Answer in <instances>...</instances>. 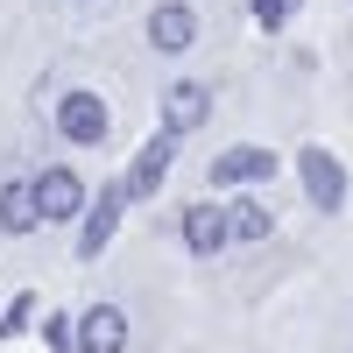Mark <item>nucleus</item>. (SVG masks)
<instances>
[{"instance_id": "nucleus-1", "label": "nucleus", "mask_w": 353, "mask_h": 353, "mask_svg": "<svg viewBox=\"0 0 353 353\" xmlns=\"http://www.w3.org/2000/svg\"><path fill=\"white\" fill-rule=\"evenodd\" d=\"M57 134L71 141V149H99V141L113 134V113L99 92H64L57 99Z\"/></svg>"}, {"instance_id": "nucleus-2", "label": "nucleus", "mask_w": 353, "mask_h": 353, "mask_svg": "<svg viewBox=\"0 0 353 353\" xmlns=\"http://www.w3.org/2000/svg\"><path fill=\"white\" fill-rule=\"evenodd\" d=\"M121 205H134V198H128V176H121V184H106L92 205H85V219H78V261H99V254H106V241L121 233Z\"/></svg>"}, {"instance_id": "nucleus-3", "label": "nucleus", "mask_w": 353, "mask_h": 353, "mask_svg": "<svg viewBox=\"0 0 353 353\" xmlns=\"http://www.w3.org/2000/svg\"><path fill=\"white\" fill-rule=\"evenodd\" d=\"M36 184V205H43V219H85V176L78 170H64V163H50L43 176H28Z\"/></svg>"}, {"instance_id": "nucleus-4", "label": "nucleus", "mask_w": 353, "mask_h": 353, "mask_svg": "<svg viewBox=\"0 0 353 353\" xmlns=\"http://www.w3.org/2000/svg\"><path fill=\"white\" fill-rule=\"evenodd\" d=\"M226 241H233V205H212V198H205V205H184V248H191L198 261H212Z\"/></svg>"}, {"instance_id": "nucleus-5", "label": "nucleus", "mask_w": 353, "mask_h": 353, "mask_svg": "<svg viewBox=\"0 0 353 353\" xmlns=\"http://www.w3.org/2000/svg\"><path fill=\"white\" fill-rule=\"evenodd\" d=\"M78 353H128V311L121 304H85L78 311Z\"/></svg>"}, {"instance_id": "nucleus-6", "label": "nucleus", "mask_w": 353, "mask_h": 353, "mask_svg": "<svg viewBox=\"0 0 353 353\" xmlns=\"http://www.w3.org/2000/svg\"><path fill=\"white\" fill-rule=\"evenodd\" d=\"M297 170H304V191H311L318 212H339V205H346V170H339V156H332V149H304V156H297Z\"/></svg>"}, {"instance_id": "nucleus-7", "label": "nucleus", "mask_w": 353, "mask_h": 353, "mask_svg": "<svg viewBox=\"0 0 353 353\" xmlns=\"http://www.w3.org/2000/svg\"><path fill=\"white\" fill-rule=\"evenodd\" d=\"M212 121V85H198V78H176L170 92H163V128L170 134H191Z\"/></svg>"}, {"instance_id": "nucleus-8", "label": "nucleus", "mask_w": 353, "mask_h": 353, "mask_svg": "<svg viewBox=\"0 0 353 353\" xmlns=\"http://www.w3.org/2000/svg\"><path fill=\"white\" fill-rule=\"evenodd\" d=\"M170 163H176V134L163 128V134L141 141V156H134V170H128V198H156L163 176H170Z\"/></svg>"}, {"instance_id": "nucleus-9", "label": "nucleus", "mask_w": 353, "mask_h": 353, "mask_svg": "<svg viewBox=\"0 0 353 353\" xmlns=\"http://www.w3.org/2000/svg\"><path fill=\"white\" fill-rule=\"evenodd\" d=\"M261 176H276V149H254V141H241V149L212 156V191H233V184H261Z\"/></svg>"}, {"instance_id": "nucleus-10", "label": "nucleus", "mask_w": 353, "mask_h": 353, "mask_svg": "<svg viewBox=\"0 0 353 353\" xmlns=\"http://www.w3.org/2000/svg\"><path fill=\"white\" fill-rule=\"evenodd\" d=\"M191 36H198V14L184 8V0H163V8L149 14V43H156L163 57H176V50H191Z\"/></svg>"}, {"instance_id": "nucleus-11", "label": "nucleus", "mask_w": 353, "mask_h": 353, "mask_svg": "<svg viewBox=\"0 0 353 353\" xmlns=\"http://www.w3.org/2000/svg\"><path fill=\"white\" fill-rule=\"evenodd\" d=\"M43 226V205H36V184H0V233H36Z\"/></svg>"}, {"instance_id": "nucleus-12", "label": "nucleus", "mask_w": 353, "mask_h": 353, "mask_svg": "<svg viewBox=\"0 0 353 353\" xmlns=\"http://www.w3.org/2000/svg\"><path fill=\"white\" fill-rule=\"evenodd\" d=\"M269 233H276V219H269V205H233V241H269Z\"/></svg>"}, {"instance_id": "nucleus-13", "label": "nucleus", "mask_w": 353, "mask_h": 353, "mask_svg": "<svg viewBox=\"0 0 353 353\" xmlns=\"http://www.w3.org/2000/svg\"><path fill=\"white\" fill-rule=\"evenodd\" d=\"M28 318H36V297H28V290H21V297H14L8 311H0V339H14V332H28Z\"/></svg>"}, {"instance_id": "nucleus-14", "label": "nucleus", "mask_w": 353, "mask_h": 353, "mask_svg": "<svg viewBox=\"0 0 353 353\" xmlns=\"http://www.w3.org/2000/svg\"><path fill=\"white\" fill-rule=\"evenodd\" d=\"M248 14H254L261 28H283L290 14H297V0H248Z\"/></svg>"}]
</instances>
